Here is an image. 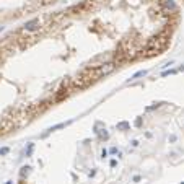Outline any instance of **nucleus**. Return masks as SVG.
Returning <instances> with one entry per match:
<instances>
[]
</instances>
